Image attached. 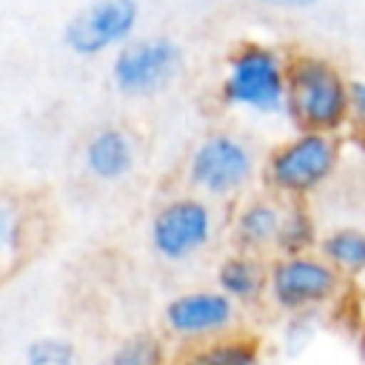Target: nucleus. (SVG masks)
Masks as SVG:
<instances>
[{
    "label": "nucleus",
    "instance_id": "nucleus-9",
    "mask_svg": "<svg viewBox=\"0 0 365 365\" xmlns=\"http://www.w3.org/2000/svg\"><path fill=\"white\" fill-rule=\"evenodd\" d=\"M237 317V299L225 291H185L163 308L165 328L180 339H205L228 331Z\"/></svg>",
    "mask_w": 365,
    "mask_h": 365
},
{
    "label": "nucleus",
    "instance_id": "nucleus-17",
    "mask_svg": "<svg viewBox=\"0 0 365 365\" xmlns=\"http://www.w3.org/2000/svg\"><path fill=\"white\" fill-rule=\"evenodd\" d=\"M26 365H77V351L68 339L37 336L26 348Z\"/></svg>",
    "mask_w": 365,
    "mask_h": 365
},
{
    "label": "nucleus",
    "instance_id": "nucleus-10",
    "mask_svg": "<svg viewBox=\"0 0 365 365\" xmlns=\"http://www.w3.org/2000/svg\"><path fill=\"white\" fill-rule=\"evenodd\" d=\"M282 225V208L274 200L257 197L248 200L234 217V242L240 251L259 254L268 245H277V234Z\"/></svg>",
    "mask_w": 365,
    "mask_h": 365
},
{
    "label": "nucleus",
    "instance_id": "nucleus-8",
    "mask_svg": "<svg viewBox=\"0 0 365 365\" xmlns=\"http://www.w3.org/2000/svg\"><path fill=\"white\" fill-rule=\"evenodd\" d=\"M151 248L168 262H182L202 251L214 237V214L205 200L174 197L151 220Z\"/></svg>",
    "mask_w": 365,
    "mask_h": 365
},
{
    "label": "nucleus",
    "instance_id": "nucleus-11",
    "mask_svg": "<svg viewBox=\"0 0 365 365\" xmlns=\"http://www.w3.org/2000/svg\"><path fill=\"white\" fill-rule=\"evenodd\" d=\"M86 168L103 180H123L134 168V143L123 128H100L86 143Z\"/></svg>",
    "mask_w": 365,
    "mask_h": 365
},
{
    "label": "nucleus",
    "instance_id": "nucleus-20",
    "mask_svg": "<svg viewBox=\"0 0 365 365\" xmlns=\"http://www.w3.org/2000/svg\"><path fill=\"white\" fill-rule=\"evenodd\" d=\"M362 356H365V334H362Z\"/></svg>",
    "mask_w": 365,
    "mask_h": 365
},
{
    "label": "nucleus",
    "instance_id": "nucleus-7",
    "mask_svg": "<svg viewBox=\"0 0 365 365\" xmlns=\"http://www.w3.org/2000/svg\"><path fill=\"white\" fill-rule=\"evenodd\" d=\"M251 174V148L228 131L208 134L188 160V182L208 197H234L248 185Z\"/></svg>",
    "mask_w": 365,
    "mask_h": 365
},
{
    "label": "nucleus",
    "instance_id": "nucleus-15",
    "mask_svg": "<svg viewBox=\"0 0 365 365\" xmlns=\"http://www.w3.org/2000/svg\"><path fill=\"white\" fill-rule=\"evenodd\" d=\"M314 242H317V225L308 208H302L297 200L288 202L282 208V225H279L274 248L279 251V257H288V254H305Z\"/></svg>",
    "mask_w": 365,
    "mask_h": 365
},
{
    "label": "nucleus",
    "instance_id": "nucleus-18",
    "mask_svg": "<svg viewBox=\"0 0 365 365\" xmlns=\"http://www.w3.org/2000/svg\"><path fill=\"white\" fill-rule=\"evenodd\" d=\"M351 103H354V117L365 123V80L351 83Z\"/></svg>",
    "mask_w": 365,
    "mask_h": 365
},
{
    "label": "nucleus",
    "instance_id": "nucleus-16",
    "mask_svg": "<svg viewBox=\"0 0 365 365\" xmlns=\"http://www.w3.org/2000/svg\"><path fill=\"white\" fill-rule=\"evenodd\" d=\"M106 365H163V342L151 334H134L106 356Z\"/></svg>",
    "mask_w": 365,
    "mask_h": 365
},
{
    "label": "nucleus",
    "instance_id": "nucleus-13",
    "mask_svg": "<svg viewBox=\"0 0 365 365\" xmlns=\"http://www.w3.org/2000/svg\"><path fill=\"white\" fill-rule=\"evenodd\" d=\"M180 365H262V351L251 336H228L197 345Z\"/></svg>",
    "mask_w": 365,
    "mask_h": 365
},
{
    "label": "nucleus",
    "instance_id": "nucleus-2",
    "mask_svg": "<svg viewBox=\"0 0 365 365\" xmlns=\"http://www.w3.org/2000/svg\"><path fill=\"white\" fill-rule=\"evenodd\" d=\"M288 94V63L259 43H242L225 66L220 97L231 108H245L254 114L285 111Z\"/></svg>",
    "mask_w": 365,
    "mask_h": 365
},
{
    "label": "nucleus",
    "instance_id": "nucleus-4",
    "mask_svg": "<svg viewBox=\"0 0 365 365\" xmlns=\"http://www.w3.org/2000/svg\"><path fill=\"white\" fill-rule=\"evenodd\" d=\"M342 285V271L331 265L322 254H288L268 265V297L279 311H308L325 305L336 297Z\"/></svg>",
    "mask_w": 365,
    "mask_h": 365
},
{
    "label": "nucleus",
    "instance_id": "nucleus-19",
    "mask_svg": "<svg viewBox=\"0 0 365 365\" xmlns=\"http://www.w3.org/2000/svg\"><path fill=\"white\" fill-rule=\"evenodd\" d=\"M254 3H265V6H282V9H308L317 0H254Z\"/></svg>",
    "mask_w": 365,
    "mask_h": 365
},
{
    "label": "nucleus",
    "instance_id": "nucleus-5",
    "mask_svg": "<svg viewBox=\"0 0 365 365\" xmlns=\"http://www.w3.org/2000/svg\"><path fill=\"white\" fill-rule=\"evenodd\" d=\"M182 68V51L168 37H143L120 46L111 63L114 88L125 97H148L165 88Z\"/></svg>",
    "mask_w": 365,
    "mask_h": 365
},
{
    "label": "nucleus",
    "instance_id": "nucleus-6",
    "mask_svg": "<svg viewBox=\"0 0 365 365\" xmlns=\"http://www.w3.org/2000/svg\"><path fill=\"white\" fill-rule=\"evenodd\" d=\"M140 23L137 0H91L71 14L63 43L77 57H97L114 46H125Z\"/></svg>",
    "mask_w": 365,
    "mask_h": 365
},
{
    "label": "nucleus",
    "instance_id": "nucleus-3",
    "mask_svg": "<svg viewBox=\"0 0 365 365\" xmlns=\"http://www.w3.org/2000/svg\"><path fill=\"white\" fill-rule=\"evenodd\" d=\"M339 148L328 131L299 128L297 137L277 145L265 160V185L285 197H305L317 191L336 168Z\"/></svg>",
    "mask_w": 365,
    "mask_h": 365
},
{
    "label": "nucleus",
    "instance_id": "nucleus-14",
    "mask_svg": "<svg viewBox=\"0 0 365 365\" xmlns=\"http://www.w3.org/2000/svg\"><path fill=\"white\" fill-rule=\"evenodd\" d=\"M319 251L342 274H365V231L334 228L319 240Z\"/></svg>",
    "mask_w": 365,
    "mask_h": 365
},
{
    "label": "nucleus",
    "instance_id": "nucleus-1",
    "mask_svg": "<svg viewBox=\"0 0 365 365\" xmlns=\"http://www.w3.org/2000/svg\"><path fill=\"white\" fill-rule=\"evenodd\" d=\"M285 114L299 128L334 134L354 114L351 83L325 57L297 54L288 63Z\"/></svg>",
    "mask_w": 365,
    "mask_h": 365
},
{
    "label": "nucleus",
    "instance_id": "nucleus-12",
    "mask_svg": "<svg viewBox=\"0 0 365 365\" xmlns=\"http://www.w3.org/2000/svg\"><path fill=\"white\" fill-rule=\"evenodd\" d=\"M217 288L237 302H254L268 291V268L251 251L231 254L217 268Z\"/></svg>",
    "mask_w": 365,
    "mask_h": 365
}]
</instances>
